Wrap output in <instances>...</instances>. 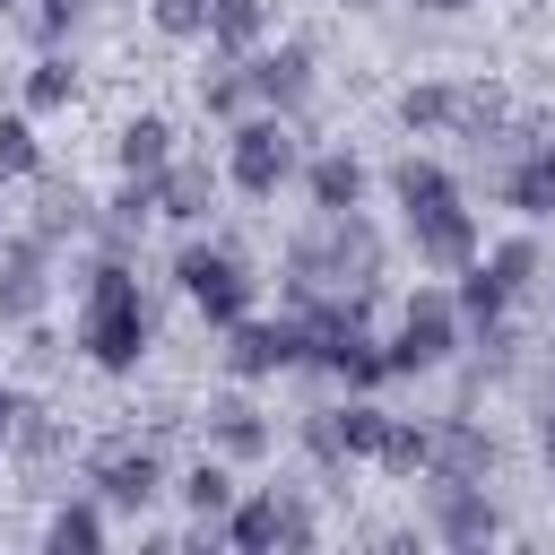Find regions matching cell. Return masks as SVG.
<instances>
[{
  "instance_id": "obj_1",
  "label": "cell",
  "mask_w": 555,
  "mask_h": 555,
  "mask_svg": "<svg viewBox=\"0 0 555 555\" xmlns=\"http://www.w3.org/2000/svg\"><path fill=\"white\" fill-rule=\"evenodd\" d=\"M156 347V312H147V286L130 260L95 251L78 269V356L95 373H139V356Z\"/></svg>"
},
{
  "instance_id": "obj_2",
  "label": "cell",
  "mask_w": 555,
  "mask_h": 555,
  "mask_svg": "<svg viewBox=\"0 0 555 555\" xmlns=\"http://www.w3.org/2000/svg\"><path fill=\"white\" fill-rule=\"evenodd\" d=\"M382 260H390L382 225H373L364 208H347V217H312V225L286 234L278 286H286V304H312V295H330V286H382Z\"/></svg>"
},
{
  "instance_id": "obj_3",
  "label": "cell",
  "mask_w": 555,
  "mask_h": 555,
  "mask_svg": "<svg viewBox=\"0 0 555 555\" xmlns=\"http://www.w3.org/2000/svg\"><path fill=\"white\" fill-rule=\"evenodd\" d=\"M295 173H304V121H286V113H243V121L225 130V182H234L243 199H278Z\"/></svg>"
},
{
  "instance_id": "obj_4",
  "label": "cell",
  "mask_w": 555,
  "mask_h": 555,
  "mask_svg": "<svg viewBox=\"0 0 555 555\" xmlns=\"http://www.w3.org/2000/svg\"><path fill=\"white\" fill-rule=\"evenodd\" d=\"M173 286L199 304L208 330H234V321L260 312V278H251V260H243L234 243H182V251H173Z\"/></svg>"
},
{
  "instance_id": "obj_5",
  "label": "cell",
  "mask_w": 555,
  "mask_h": 555,
  "mask_svg": "<svg viewBox=\"0 0 555 555\" xmlns=\"http://www.w3.org/2000/svg\"><path fill=\"white\" fill-rule=\"evenodd\" d=\"M460 347H468L460 295H451V286H416V295L399 304V330H390V373H442Z\"/></svg>"
},
{
  "instance_id": "obj_6",
  "label": "cell",
  "mask_w": 555,
  "mask_h": 555,
  "mask_svg": "<svg viewBox=\"0 0 555 555\" xmlns=\"http://www.w3.org/2000/svg\"><path fill=\"white\" fill-rule=\"evenodd\" d=\"M217 538L243 546V555H269V546H312L321 520H312V503L295 486H251V494H234V512L217 520Z\"/></svg>"
},
{
  "instance_id": "obj_7",
  "label": "cell",
  "mask_w": 555,
  "mask_h": 555,
  "mask_svg": "<svg viewBox=\"0 0 555 555\" xmlns=\"http://www.w3.org/2000/svg\"><path fill=\"white\" fill-rule=\"evenodd\" d=\"M87 486L104 494V512H147V503L165 494V451H156V434H113V442H95V451H87Z\"/></svg>"
},
{
  "instance_id": "obj_8",
  "label": "cell",
  "mask_w": 555,
  "mask_h": 555,
  "mask_svg": "<svg viewBox=\"0 0 555 555\" xmlns=\"http://www.w3.org/2000/svg\"><path fill=\"white\" fill-rule=\"evenodd\" d=\"M304 347H312V338H304V312H278V321L251 312V321L225 330V373H234V382H269V373H295Z\"/></svg>"
},
{
  "instance_id": "obj_9",
  "label": "cell",
  "mask_w": 555,
  "mask_h": 555,
  "mask_svg": "<svg viewBox=\"0 0 555 555\" xmlns=\"http://www.w3.org/2000/svg\"><path fill=\"white\" fill-rule=\"evenodd\" d=\"M425 529L442 546H494L503 538V512L477 477H425Z\"/></svg>"
},
{
  "instance_id": "obj_10",
  "label": "cell",
  "mask_w": 555,
  "mask_h": 555,
  "mask_svg": "<svg viewBox=\"0 0 555 555\" xmlns=\"http://www.w3.org/2000/svg\"><path fill=\"white\" fill-rule=\"evenodd\" d=\"M486 191L512 208V217H555V147L546 139H512V147H494V165H486Z\"/></svg>"
},
{
  "instance_id": "obj_11",
  "label": "cell",
  "mask_w": 555,
  "mask_h": 555,
  "mask_svg": "<svg viewBox=\"0 0 555 555\" xmlns=\"http://www.w3.org/2000/svg\"><path fill=\"white\" fill-rule=\"evenodd\" d=\"M52 304V243L43 234H9L0 243V330H26Z\"/></svg>"
},
{
  "instance_id": "obj_12",
  "label": "cell",
  "mask_w": 555,
  "mask_h": 555,
  "mask_svg": "<svg viewBox=\"0 0 555 555\" xmlns=\"http://www.w3.org/2000/svg\"><path fill=\"white\" fill-rule=\"evenodd\" d=\"M408 251H416V269H434V278H460L486 243H477V217H468V199H442V208H425V217H408Z\"/></svg>"
},
{
  "instance_id": "obj_13",
  "label": "cell",
  "mask_w": 555,
  "mask_h": 555,
  "mask_svg": "<svg viewBox=\"0 0 555 555\" xmlns=\"http://www.w3.org/2000/svg\"><path fill=\"white\" fill-rule=\"evenodd\" d=\"M243 69H251V95H260V113H286V121H304L312 113V43H260V52H243Z\"/></svg>"
},
{
  "instance_id": "obj_14",
  "label": "cell",
  "mask_w": 555,
  "mask_h": 555,
  "mask_svg": "<svg viewBox=\"0 0 555 555\" xmlns=\"http://www.w3.org/2000/svg\"><path fill=\"white\" fill-rule=\"evenodd\" d=\"M199 442H208L217 460H234V468L269 460V416H260V399H243V390H217V399L199 408Z\"/></svg>"
},
{
  "instance_id": "obj_15",
  "label": "cell",
  "mask_w": 555,
  "mask_h": 555,
  "mask_svg": "<svg viewBox=\"0 0 555 555\" xmlns=\"http://www.w3.org/2000/svg\"><path fill=\"white\" fill-rule=\"evenodd\" d=\"M494 460H503V451H494V434H486L468 408H442V416H434V460H425V477H477V486H486Z\"/></svg>"
},
{
  "instance_id": "obj_16",
  "label": "cell",
  "mask_w": 555,
  "mask_h": 555,
  "mask_svg": "<svg viewBox=\"0 0 555 555\" xmlns=\"http://www.w3.org/2000/svg\"><path fill=\"white\" fill-rule=\"evenodd\" d=\"M295 182H304L312 217H347V208H364V182H373V173H364V156H356V147H312Z\"/></svg>"
},
{
  "instance_id": "obj_17",
  "label": "cell",
  "mask_w": 555,
  "mask_h": 555,
  "mask_svg": "<svg viewBox=\"0 0 555 555\" xmlns=\"http://www.w3.org/2000/svg\"><path fill=\"white\" fill-rule=\"evenodd\" d=\"M208 208H217V165L173 147V165L156 173V217L165 225H208Z\"/></svg>"
},
{
  "instance_id": "obj_18",
  "label": "cell",
  "mask_w": 555,
  "mask_h": 555,
  "mask_svg": "<svg viewBox=\"0 0 555 555\" xmlns=\"http://www.w3.org/2000/svg\"><path fill=\"white\" fill-rule=\"evenodd\" d=\"M113 165H121L130 182H156V173L173 165V121H165V113H139V121H121V139H113Z\"/></svg>"
},
{
  "instance_id": "obj_19",
  "label": "cell",
  "mask_w": 555,
  "mask_h": 555,
  "mask_svg": "<svg viewBox=\"0 0 555 555\" xmlns=\"http://www.w3.org/2000/svg\"><path fill=\"white\" fill-rule=\"evenodd\" d=\"M390 199H399V217H425V208L468 199V191H460L451 165H434V156H399V165H390Z\"/></svg>"
},
{
  "instance_id": "obj_20",
  "label": "cell",
  "mask_w": 555,
  "mask_h": 555,
  "mask_svg": "<svg viewBox=\"0 0 555 555\" xmlns=\"http://www.w3.org/2000/svg\"><path fill=\"white\" fill-rule=\"evenodd\" d=\"M199 113H208V121H225V130H234L243 113H260V95H251V69H243L234 52H217V61L199 69Z\"/></svg>"
},
{
  "instance_id": "obj_21",
  "label": "cell",
  "mask_w": 555,
  "mask_h": 555,
  "mask_svg": "<svg viewBox=\"0 0 555 555\" xmlns=\"http://www.w3.org/2000/svg\"><path fill=\"white\" fill-rule=\"evenodd\" d=\"M460 95H468V87H451V78H416V87L399 95V130L451 139V130H460Z\"/></svg>"
},
{
  "instance_id": "obj_22",
  "label": "cell",
  "mask_w": 555,
  "mask_h": 555,
  "mask_svg": "<svg viewBox=\"0 0 555 555\" xmlns=\"http://www.w3.org/2000/svg\"><path fill=\"white\" fill-rule=\"evenodd\" d=\"M43 546H52V555H95V546H104V494L87 486V494L52 503V520H43Z\"/></svg>"
},
{
  "instance_id": "obj_23",
  "label": "cell",
  "mask_w": 555,
  "mask_h": 555,
  "mask_svg": "<svg viewBox=\"0 0 555 555\" xmlns=\"http://www.w3.org/2000/svg\"><path fill=\"white\" fill-rule=\"evenodd\" d=\"M87 225H95V199H87L78 182H43V191H35V225H26V234H43L52 251H61L69 234H87Z\"/></svg>"
},
{
  "instance_id": "obj_24",
  "label": "cell",
  "mask_w": 555,
  "mask_h": 555,
  "mask_svg": "<svg viewBox=\"0 0 555 555\" xmlns=\"http://www.w3.org/2000/svg\"><path fill=\"white\" fill-rule=\"evenodd\" d=\"M17 95H26V113H61V104L78 95V61H69L61 43H43V52L26 61V78H17Z\"/></svg>"
},
{
  "instance_id": "obj_25",
  "label": "cell",
  "mask_w": 555,
  "mask_h": 555,
  "mask_svg": "<svg viewBox=\"0 0 555 555\" xmlns=\"http://www.w3.org/2000/svg\"><path fill=\"white\" fill-rule=\"evenodd\" d=\"M269 43V0H217L208 9V52H260Z\"/></svg>"
},
{
  "instance_id": "obj_26",
  "label": "cell",
  "mask_w": 555,
  "mask_h": 555,
  "mask_svg": "<svg viewBox=\"0 0 555 555\" xmlns=\"http://www.w3.org/2000/svg\"><path fill=\"white\" fill-rule=\"evenodd\" d=\"M451 295H460V321H468V330H494V321H512V286L486 269V251L460 269V286H451Z\"/></svg>"
},
{
  "instance_id": "obj_27",
  "label": "cell",
  "mask_w": 555,
  "mask_h": 555,
  "mask_svg": "<svg viewBox=\"0 0 555 555\" xmlns=\"http://www.w3.org/2000/svg\"><path fill=\"white\" fill-rule=\"evenodd\" d=\"M173 494H182V503H191L199 520H225V512H234V460L199 451V460L182 468V486H173Z\"/></svg>"
},
{
  "instance_id": "obj_28",
  "label": "cell",
  "mask_w": 555,
  "mask_h": 555,
  "mask_svg": "<svg viewBox=\"0 0 555 555\" xmlns=\"http://www.w3.org/2000/svg\"><path fill=\"white\" fill-rule=\"evenodd\" d=\"M503 121H512V95H503V87H468V95H460V130H451V139L494 147V139H503Z\"/></svg>"
},
{
  "instance_id": "obj_29",
  "label": "cell",
  "mask_w": 555,
  "mask_h": 555,
  "mask_svg": "<svg viewBox=\"0 0 555 555\" xmlns=\"http://www.w3.org/2000/svg\"><path fill=\"white\" fill-rule=\"evenodd\" d=\"M390 477H425V460H434V425H416V416H390V434H382V451H373Z\"/></svg>"
},
{
  "instance_id": "obj_30",
  "label": "cell",
  "mask_w": 555,
  "mask_h": 555,
  "mask_svg": "<svg viewBox=\"0 0 555 555\" xmlns=\"http://www.w3.org/2000/svg\"><path fill=\"white\" fill-rule=\"evenodd\" d=\"M486 269H494V278L512 286V304H520V295L546 278V251H538V234H512V243H494V251H486Z\"/></svg>"
},
{
  "instance_id": "obj_31",
  "label": "cell",
  "mask_w": 555,
  "mask_h": 555,
  "mask_svg": "<svg viewBox=\"0 0 555 555\" xmlns=\"http://www.w3.org/2000/svg\"><path fill=\"white\" fill-rule=\"evenodd\" d=\"M338 434H347V460H373L390 434V408H373V390H356V399H338Z\"/></svg>"
},
{
  "instance_id": "obj_32",
  "label": "cell",
  "mask_w": 555,
  "mask_h": 555,
  "mask_svg": "<svg viewBox=\"0 0 555 555\" xmlns=\"http://www.w3.org/2000/svg\"><path fill=\"white\" fill-rule=\"evenodd\" d=\"M17 173H43V147H35L26 113H0V182H17Z\"/></svg>"
},
{
  "instance_id": "obj_33",
  "label": "cell",
  "mask_w": 555,
  "mask_h": 555,
  "mask_svg": "<svg viewBox=\"0 0 555 555\" xmlns=\"http://www.w3.org/2000/svg\"><path fill=\"white\" fill-rule=\"evenodd\" d=\"M208 9H217V0H147L156 35H173V43H199V35H208Z\"/></svg>"
},
{
  "instance_id": "obj_34",
  "label": "cell",
  "mask_w": 555,
  "mask_h": 555,
  "mask_svg": "<svg viewBox=\"0 0 555 555\" xmlns=\"http://www.w3.org/2000/svg\"><path fill=\"white\" fill-rule=\"evenodd\" d=\"M61 442H69V434H61L43 408H17V451H26L35 468H52V460H61Z\"/></svg>"
},
{
  "instance_id": "obj_35",
  "label": "cell",
  "mask_w": 555,
  "mask_h": 555,
  "mask_svg": "<svg viewBox=\"0 0 555 555\" xmlns=\"http://www.w3.org/2000/svg\"><path fill=\"white\" fill-rule=\"evenodd\" d=\"M304 451H312L330 477L347 468V434H338V408H312V416H304Z\"/></svg>"
},
{
  "instance_id": "obj_36",
  "label": "cell",
  "mask_w": 555,
  "mask_h": 555,
  "mask_svg": "<svg viewBox=\"0 0 555 555\" xmlns=\"http://www.w3.org/2000/svg\"><path fill=\"white\" fill-rule=\"evenodd\" d=\"M78 17H87V0H35V17H26V26H35V43H69V26H78Z\"/></svg>"
},
{
  "instance_id": "obj_37",
  "label": "cell",
  "mask_w": 555,
  "mask_h": 555,
  "mask_svg": "<svg viewBox=\"0 0 555 555\" xmlns=\"http://www.w3.org/2000/svg\"><path fill=\"white\" fill-rule=\"evenodd\" d=\"M52 356H61V338H52V330H35V321H26V364H52Z\"/></svg>"
},
{
  "instance_id": "obj_38",
  "label": "cell",
  "mask_w": 555,
  "mask_h": 555,
  "mask_svg": "<svg viewBox=\"0 0 555 555\" xmlns=\"http://www.w3.org/2000/svg\"><path fill=\"white\" fill-rule=\"evenodd\" d=\"M17 408H26V399H17V390H9V382H0V451H9V442H17Z\"/></svg>"
},
{
  "instance_id": "obj_39",
  "label": "cell",
  "mask_w": 555,
  "mask_h": 555,
  "mask_svg": "<svg viewBox=\"0 0 555 555\" xmlns=\"http://www.w3.org/2000/svg\"><path fill=\"white\" fill-rule=\"evenodd\" d=\"M538 451H546V468H555V390H546V408H538Z\"/></svg>"
},
{
  "instance_id": "obj_40",
  "label": "cell",
  "mask_w": 555,
  "mask_h": 555,
  "mask_svg": "<svg viewBox=\"0 0 555 555\" xmlns=\"http://www.w3.org/2000/svg\"><path fill=\"white\" fill-rule=\"evenodd\" d=\"M425 9H434V17H468L477 0H425Z\"/></svg>"
},
{
  "instance_id": "obj_41",
  "label": "cell",
  "mask_w": 555,
  "mask_h": 555,
  "mask_svg": "<svg viewBox=\"0 0 555 555\" xmlns=\"http://www.w3.org/2000/svg\"><path fill=\"white\" fill-rule=\"evenodd\" d=\"M347 9H382V0H347Z\"/></svg>"
},
{
  "instance_id": "obj_42",
  "label": "cell",
  "mask_w": 555,
  "mask_h": 555,
  "mask_svg": "<svg viewBox=\"0 0 555 555\" xmlns=\"http://www.w3.org/2000/svg\"><path fill=\"white\" fill-rule=\"evenodd\" d=\"M546 147H555V130H546Z\"/></svg>"
}]
</instances>
